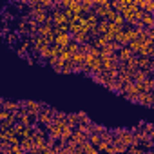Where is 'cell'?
Wrapping results in <instances>:
<instances>
[{"mask_svg": "<svg viewBox=\"0 0 154 154\" xmlns=\"http://www.w3.org/2000/svg\"><path fill=\"white\" fill-rule=\"evenodd\" d=\"M22 107H24V111H26V112L38 116V114L42 112L44 103H38V102H26V100H24V102H22Z\"/></svg>", "mask_w": 154, "mask_h": 154, "instance_id": "obj_1", "label": "cell"}, {"mask_svg": "<svg viewBox=\"0 0 154 154\" xmlns=\"http://www.w3.org/2000/svg\"><path fill=\"white\" fill-rule=\"evenodd\" d=\"M51 20H53L54 26H63V24H67V17H65V13H63L62 9H53V11H51Z\"/></svg>", "mask_w": 154, "mask_h": 154, "instance_id": "obj_2", "label": "cell"}, {"mask_svg": "<svg viewBox=\"0 0 154 154\" xmlns=\"http://www.w3.org/2000/svg\"><path fill=\"white\" fill-rule=\"evenodd\" d=\"M136 8H140V9H143L145 13H150V15H154V2L152 0H136Z\"/></svg>", "mask_w": 154, "mask_h": 154, "instance_id": "obj_3", "label": "cell"}, {"mask_svg": "<svg viewBox=\"0 0 154 154\" xmlns=\"http://www.w3.org/2000/svg\"><path fill=\"white\" fill-rule=\"evenodd\" d=\"M2 109L9 111V112H18L22 109V102H11V100H4L2 102Z\"/></svg>", "mask_w": 154, "mask_h": 154, "instance_id": "obj_4", "label": "cell"}, {"mask_svg": "<svg viewBox=\"0 0 154 154\" xmlns=\"http://www.w3.org/2000/svg\"><path fill=\"white\" fill-rule=\"evenodd\" d=\"M71 42H72V35H71V33H63V35H58V36H56V42H54V44L60 45L62 49H65Z\"/></svg>", "mask_w": 154, "mask_h": 154, "instance_id": "obj_5", "label": "cell"}, {"mask_svg": "<svg viewBox=\"0 0 154 154\" xmlns=\"http://www.w3.org/2000/svg\"><path fill=\"white\" fill-rule=\"evenodd\" d=\"M116 54H118V60H120V62H123V63H125V62H129L131 58H134V56H136V54H134L129 47H122Z\"/></svg>", "mask_w": 154, "mask_h": 154, "instance_id": "obj_6", "label": "cell"}, {"mask_svg": "<svg viewBox=\"0 0 154 154\" xmlns=\"http://www.w3.org/2000/svg\"><path fill=\"white\" fill-rule=\"evenodd\" d=\"M136 103L145 105V107H152V105H154V102H152V94H150V93H141V94L138 96V102H136Z\"/></svg>", "mask_w": 154, "mask_h": 154, "instance_id": "obj_7", "label": "cell"}, {"mask_svg": "<svg viewBox=\"0 0 154 154\" xmlns=\"http://www.w3.org/2000/svg\"><path fill=\"white\" fill-rule=\"evenodd\" d=\"M150 65H152V60L149 56H138V67L141 71H150Z\"/></svg>", "mask_w": 154, "mask_h": 154, "instance_id": "obj_8", "label": "cell"}, {"mask_svg": "<svg viewBox=\"0 0 154 154\" xmlns=\"http://www.w3.org/2000/svg\"><path fill=\"white\" fill-rule=\"evenodd\" d=\"M141 26H143L145 29H152V27H154V15L145 13L143 18H141Z\"/></svg>", "mask_w": 154, "mask_h": 154, "instance_id": "obj_9", "label": "cell"}, {"mask_svg": "<svg viewBox=\"0 0 154 154\" xmlns=\"http://www.w3.org/2000/svg\"><path fill=\"white\" fill-rule=\"evenodd\" d=\"M91 125H93V122H82V123H78V127H76L74 131H78V132H84V134L91 136V134H93V132H91Z\"/></svg>", "mask_w": 154, "mask_h": 154, "instance_id": "obj_10", "label": "cell"}, {"mask_svg": "<svg viewBox=\"0 0 154 154\" xmlns=\"http://www.w3.org/2000/svg\"><path fill=\"white\" fill-rule=\"evenodd\" d=\"M71 141H74V143H85V141H89V136H87V134H84V132L74 131V134H72Z\"/></svg>", "mask_w": 154, "mask_h": 154, "instance_id": "obj_11", "label": "cell"}, {"mask_svg": "<svg viewBox=\"0 0 154 154\" xmlns=\"http://www.w3.org/2000/svg\"><path fill=\"white\" fill-rule=\"evenodd\" d=\"M22 149H24L26 152H31V150L35 149V138H24V140H22Z\"/></svg>", "mask_w": 154, "mask_h": 154, "instance_id": "obj_12", "label": "cell"}, {"mask_svg": "<svg viewBox=\"0 0 154 154\" xmlns=\"http://www.w3.org/2000/svg\"><path fill=\"white\" fill-rule=\"evenodd\" d=\"M78 123H80V118H78V112H76V114H67V125H69V127H72V129H76V127H78Z\"/></svg>", "mask_w": 154, "mask_h": 154, "instance_id": "obj_13", "label": "cell"}, {"mask_svg": "<svg viewBox=\"0 0 154 154\" xmlns=\"http://www.w3.org/2000/svg\"><path fill=\"white\" fill-rule=\"evenodd\" d=\"M105 131H107L105 127H102V125H98V123L93 122V125H91V132H93V134H103Z\"/></svg>", "mask_w": 154, "mask_h": 154, "instance_id": "obj_14", "label": "cell"}, {"mask_svg": "<svg viewBox=\"0 0 154 154\" xmlns=\"http://www.w3.org/2000/svg\"><path fill=\"white\" fill-rule=\"evenodd\" d=\"M89 143H93L94 147H98L102 143V134H91L89 136Z\"/></svg>", "mask_w": 154, "mask_h": 154, "instance_id": "obj_15", "label": "cell"}, {"mask_svg": "<svg viewBox=\"0 0 154 154\" xmlns=\"http://www.w3.org/2000/svg\"><path fill=\"white\" fill-rule=\"evenodd\" d=\"M118 17H120V13H118V11H114V9L111 8V9H109V15H107V18H105V20H107V22H116V18H118Z\"/></svg>", "mask_w": 154, "mask_h": 154, "instance_id": "obj_16", "label": "cell"}, {"mask_svg": "<svg viewBox=\"0 0 154 154\" xmlns=\"http://www.w3.org/2000/svg\"><path fill=\"white\" fill-rule=\"evenodd\" d=\"M127 154H145V150L141 147H138V145H132V147H129Z\"/></svg>", "mask_w": 154, "mask_h": 154, "instance_id": "obj_17", "label": "cell"}, {"mask_svg": "<svg viewBox=\"0 0 154 154\" xmlns=\"http://www.w3.org/2000/svg\"><path fill=\"white\" fill-rule=\"evenodd\" d=\"M11 154H27V152L22 149V145H17V147H11Z\"/></svg>", "mask_w": 154, "mask_h": 154, "instance_id": "obj_18", "label": "cell"}, {"mask_svg": "<svg viewBox=\"0 0 154 154\" xmlns=\"http://www.w3.org/2000/svg\"><path fill=\"white\" fill-rule=\"evenodd\" d=\"M149 58H150V60H154V47L150 49V54H149Z\"/></svg>", "mask_w": 154, "mask_h": 154, "instance_id": "obj_19", "label": "cell"}, {"mask_svg": "<svg viewBox=\"0 0 154 154\" xmlns=\"http://www.w3.org/2000/svg\"><path fill=\"white\" fill-rule=\"evenodd\" d=\"M145 154H154V150H149V152H145Z\"/></svg>", "mask_w": 154, "mask_h": 154, "instance_id": "obj_20", "label": "cell"}]
</instances>
